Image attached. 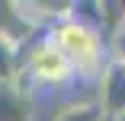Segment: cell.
Wrapping results in <instances>:
<instances>
[{"mask_svg":"<svg viewBox=\"0 0 125 121\" xmlns=\"http://www.w3.org/2000/svg\"><path fill=\"white\" fill-rule=\"evenodd\" d=\"M55 45L58 51L71 61L74 70L80 73H103V38H99L96 29H90L80 19H64L55 29Z\"/></svg>","mask_w":125,"mask_h":121,"instance_id":"1","label":"cell"},{"mask_svg":"<svg viewBox=\"0 0 125 121\" xmlns=\"http://www.w3.org/2000/svg\"><path fill=\"white\" fill-rule=\"evenodd\" d=\"M29 73H32L39 83H45V86H61L64 80L74 77V67H71V61L58 51L55 41H45V45H39L35 51L29 54Z\"/></svg>","mask_w":125,"mask_h":121,"instance_id":"2","label":"cell"},{"mask_svg":"<svg viewBox=\"0 0 125 121\" xmlns=\"http://www.w3.org/2000/svg\"><path fill=\"white\" fill-rule=\"evenodd\" d=\"M99 99L106 105V115L125 118V64L122 61H112L103 70V92H99Z\"/></svg>","mask_w":125,"mask_h":121,"instance_id":"3","label":"cell"},{"mask_svg":"<svg viewBox=\"0 0 125 121\" xmlns=\"http://www.w3.org/2000/svg\"><path fill=\"white\" fill-rule=\"evenodd\" d=\"M13 73V54H10V41L0 38V80H7Z\"/></svg>","mask_w":125,"mask_h":121,"instance_id":"4","label":"cell"}]
</instances>
